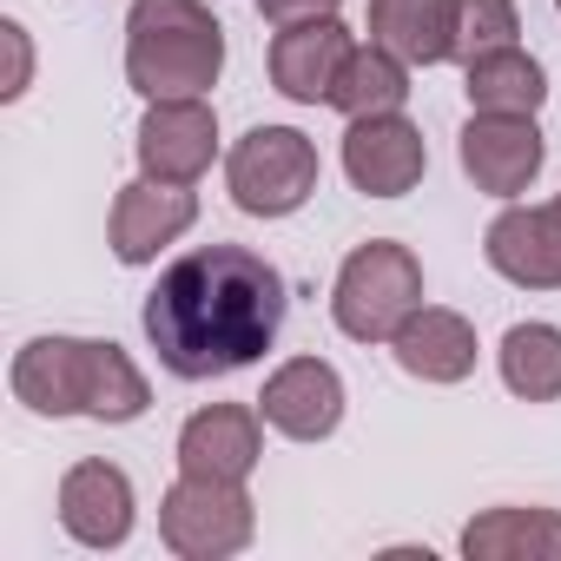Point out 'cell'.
I'll list each match as a JSON object with an SVG mask.
<instances>
[{"label": "cell", "mask_w": 561, "mask_h": 561, "mask_svg": "<svg viewBox=\"0 0 561 561\" xmlns=\"http://www.w3.org/2000/svg\"><path fill=\"white\" fill-rule=\"evenodd\" d=\"M285 311H291V291L271 257L244 244H198L159 271L139 324L172 377L211 383L257 364L285 331Z\"/></svg>", "instance_id": "1"}, {"label": "cell", "mask_w": 561, "mask_h": 561, "mask_svg": "<svg viewBox=\"0 0 561 561\" xmlns=\"http://www.w3.org/2000/svg\"><path fill=\"white\" fill-rule=\"evenodd\" d=\"M8 383H14V397H21L34 416L133 423V416H146V403H152L139 364H133L119 344H100V337H34V344H21Z\"/></svg>", "instance_id": "2"}, {"label": "cell", "mask_w": 561, "mask_h": 561, "mask_svg": "<svg viewBox=\"0 0 561 561\" xmlns=\"http://www.w3.org/2000/svg\"><path fill=\"white\" fill-rule=\"evenodd\" d=\"M225 73V27L205 0H133L126 80L146 100H205Z\"/></svg>", "instance_id": "3"}, {"label": "cell", "mask_w": 561, "mask_h": 561, "mask_svg": "<svg viewBox=\"0 0 561 561\" xmlns=\"http://www.w3.org/2000/svg\"><path fill=\"white\" fill-rule=\"evenodd\" d=\"M410 311H423V264L410 244L397 238H370L344 257L337 271V291H331V318L344 337L357 344H390Z\"/></svg>", "instance_id": "4"}, {"label": "cell", "mask_w": 561, "mask_h": 561, "mask_svg": "<svg viewBox=\"0 0 561 561\" xmlns=\"http://www.w3.org/2000/svg\"><path fill=\"white\" fill-rule=\"evenodd\" d=\"M225 185L251 218H291L318 192V146L298 126H251L225 159Z\"/></svg>", "instance_id": "5"}, {"label": "cell", "mask_w": 561, "mask_h": 561, "mask_svg": "<svg viewBox=\"0 0 561 561\" xmlns=\"http://www.w3.org/2000/svg\"><path fill=\"white\" fill-rule=\"evenodd\" d=\"M257 508L244 495V482H218V476H179L159 502V535L179 561H225L251 541Z\"/></svg>", "instance_id": "6"}, {"label": "cell", "mask_w": 561, "mask_h": 561, "mask_svg": "<svg viewBox=\"0 0 561 561\" xmlns=\"http://www.w3.org/2000/svg\"><path fill=\"white\" fill-rule=\"evenodd\" d=\"M456 152H462V172H469L476 192L515 198V192L535 185V172L548 159V139H541L535 113H469Z\"/></svg>", "instance_id": "7"}, {"label": "cell", "mask_w": 561, "mask_h": 561, "mask_svg": "<svg viewBox=\"0 0 561 561\" xmlns=\"http://www.w3.org/2000/svg\"><path fill=\"white\" fill-rule=\"evenodd\" d=\"M344 172L364 198H403L423 185L430 146L403 113H370V119H351L344 133Z\"/></svg>", "instance_id": "8"}, {"label": "cell", "mask_w": 561, "mask_h": 561, "mask_svg": "<svg viewBox=\"0 0 561 561\" xmlns=\"http://www.w3.org/2000/svg\"><path fill=\"white\" fill-rule=\"evenodd\" d=\"M257 416L291 443H324L344 423V377L324 357H291V364H277L264 377Z\"/></svg>", "instance_id": "9"}, {"label": "cell", "mask_w": 561, "mask_h": 561, "mask_svg": "<svg viewBox=\"0 0 561 561\" xmlns=\"http://www.w3.org/2000/svg\"><path fill=\"white\" fill-rule=\"evenodd\" d=\"M218 152V113L205 100H152L139 119V172L165 185H192Z\"/></svg>", "instance_id": "10"}, {"label": "cell", "mask_w": 561, "mask_h": 561, "mask_svg": "<svg viewBox=\"0 0 561 561\" xmlns=\"http://www.w3.org/2000/svg\"><path fill=\"white\" fill-rule=\"evenodd\" d=\"M198 218V198L192 185H165V179H133L119 185L113 198V218H106V238H113V257L119 264H152L172 238H185Z\"/></svg>", "instance_id": "11"}, {"label": "cell", "mask_w": 561, "mask_h": 561, "mask_svg": "<svg viewBox=\"0 0 561 561\" xmlns=\"http://www.w3.org/2000/svg\"><path fill=\"white\" fill-rule=\"evenodd\" d=\"M489 264L522 291H561V192L548 205H508L489 238H482Z\"/></svg>", "instance_id": "12"}, {"label": "cell", "mask_w": 561, "mask_h": 561, "mask_svg": "<svg viewBox=\"0 0 561 561\" xmlns=\"http://www.w3.org/2000/svg\"><path fill=\"white\" fill-rule=\"evenodd\" d=\"M133 476L119 462H73L60 476V528L80 548H126L133 535Z\"/></svg>", "instance_id": "13"}, {"label": "cell", "mask_w": 561, "mask_h": 561, "mask_svg": "<svg viewBox=\"0 0 561 561\" xmlns=\"http://www.w3.org/2000/svg\"><path fill=\"white\" fill-rule=\"evenodd\" d=\"M351 54H357V41H351V27L337 14L277 27V41H271V87L285 100H298V106H318V100H331V87H337Z\"/></svg>", "instance_id": "14"}, {"label": "cell", "mask_w": 561, "mask_h": 561, "mask_svg": "<svg viewBox=\"0 0 561 561\" xmlns=\"http://www.w3.org/2000/svg\"><path fill=\"white\" fill-rule=\"evenodd\" d=\"M264 456V423L244 403H205L185 430H179V469L185 476H218V482H244Z\"/></svg>", "instance_id": "15"}, {"label": "cell", "mask_w": 561, "mask_h": 561, "mask_svg": "<svg viewBox=\"0 0 561 561\" xmlns=\"http://www.w3.org/2000/svg\"><path fill=\"white\" fill-rule=\"evenodd\" d=\"M403 377L416 383H462L476 370V324L462 311H443V305H423L410 311V324L390 337Z\"/></svg>", "instance_id": "16"}, {"label": "cell", "mask_w": 561, "mask_h": 561, "mask_svg": "<svg viewBox=\"0 0 561 561\" xmlns=\"http://www.w3.org/2000/svg\"><path fill=\"white\" fill-rule=\"evenodd\" d=\"M370 41L410 67L456 60V0H370Z\"/></svg>", "instance_id": "17"}, {"label": "cell", "mask_w": 561, "mask_h": 561, "mask_svg": "<svg viewBox=\"0 0 561 561\" xmlns=\"http://www.w3.org/2000/svg\"><path fill=\"white\" fill-rule=\"evenodd\" d=\"M469 561H561V515L554 508H482L462 528Z\"/></svg>", "instance_id": "18"}, {"label": "cell", "mask_w": 561, "mask_h": 561, "mask_svg": "<svg viewBox=\"0 0 561 561\" xmlns=\"http://www.w3.org/2000/svg\"><path fill=\"white\" fill-rule=\"evenodd\" d=\"M403 100H410V60H397L390 47H357L351 60H344V73H337V87H331V106L344 113V119H370V113H403Z\"/></svg>", "instance_id": "19"}, {"label": "cell", "mask_w": 561, "mask_h": 561, "mask_svg": "<svg viewBox=\"0 0 561 561\" xmlns=\"http://www.w3.org/2000/svg\"><path fill=\"white\" fill-rule=\"evenodd\" d=\"M541 100H548V73L535 54L495 47V54L469 60V106L476 113H535Z\"/></svg>", "instance_id": "20"}, {"label": "cell", "mask_w": 561, "mask_h": 561, "mask_svg": "<svg viewBox=\"0 0 561 561\" xmlns=\"http://www.w3.org/2000/svg\"><path fill=\"white\" fill-rule=\"evenodd\" d=\"M495 364H502V383L522 403H554L561 397V331L554 324H515L502 337Z\"/></svg>", "instance_id": "21"}, {"label": "cell", "mask_w": 561, "mask_h": 561, "mask_svg": "<svg viewBox=\"0 0 561 561\" xmlns=\"http://www.w3.org/2000/svg\"><path fill=\"white\" fill-rule=\"evenodd\" d=\"M522 21H515V0H456V60H482L495 47H515Z\"/></svg>", "instance_id": "22"}, {"label": "cell", "mask_w": 561, "mask_h": 561, "mask_svg": "<svg viewBox=\"0 0 561 561\" xmlns=\"http://www.w3.org/2000/svg\"><path fill=\"white\" fill-rule=\"evenodd\" d=\"M344 0H257V14L271 21V27H298V21H324V14H337Z\"/></svg>", "instance_id": "23"}, {"label": "cell", "mask_w": 561, "mask_h": 561, "mask_svg": "<svg viewBox=\"0 0 561 561\" xmlns=\"http://www.w3.org/2000/svg\"><path fill=\"white\" fill-rule=\"evenodd\" d=\"M0 41H8V54H14V73H8V87H0V100H21V93H27V73H34L27 27H21V21H0Z\"/></svg>", "instance_id": "24"}, {"label": "cell", "mask_w": 561, "mask_h": 561, "mask_svg": "<svg viewBox=\"0 0 561 561\" xmlns=\"http://www.w3.org/2000/svg\"><path fill=\"white\" fill-rule=\"evenodd\" d=\"M554 14H561V0H554Z\"/></svg>", "instance_id": "25"}]
</instances>
